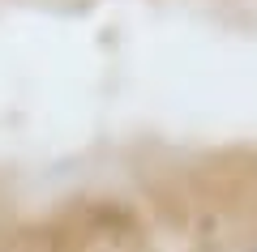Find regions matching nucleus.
<instances>
[{"label":"nucleus","mask_w":257,"mask_h":252,"mask_svg":"<svg viewBox=\"0 0 257 252\" xmlns=\"http://www.w3.org/2000/svg\"><path fill=\"white\" fill-rule=\"evenodd\" d=\"M253 252H257V248H253Z\"/></svg>","instance_id":"1"}]
</instances>
